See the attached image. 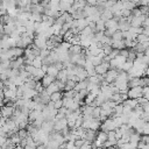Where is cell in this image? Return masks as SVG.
<instances>
[{
  "instance_id": "obj_1",
  "label": "cell",
  "mask_w": 149,
  "mask_h": 149,
  "mask_svg": "<svg viewBox=\"0 0 149 149\" xmlns=\"http://www.w3.org/2000/svg\"><path fill=\"white\" fill-rule=\"evenodd\" d=\"M127 97L130 99H137V98L142 97V87L141 86L129 87L127 91Z\"/></svg>"
},
{
  "instance_id": "obj_2",
  "label": "cell",
  "mask_w": 149,
  "mask_h": 149,
  "mask_svg": "<svg viewBox=\"0 0 149 149\" xmlns=\"http://www.w3.org/2000/svg\"><path fill=\"white\" fill-rule=\"evenodd\" d=\"M118 74H119V71L118 70H115V69H108L107 72L104 74V79L108 84H112V83H114V80L118 77Z\"/></svg>"
},
{
  "instance_id": "obj_3",
  "label": "cell",
  "mask_w": 149,
  "mask_h": 149,
  "mask_svg": "<svg viewBox=\"0 0 149 149\" xmlns=\"http://www.w3.org/2000/svg\"><path fill=\"white\" fill-rule=\"evenodd\" d=\"M116 127L114 125V121L113 119H109L107 118L106 120H104L101 123H100V129L104 130V132H109V130H114Z\"/></svg>"
},
{
  "instance_id": "obj_4",
  "label": "cell",
  "mask_w": 149,
  "mask_h": 149,
  "mask_svg": "<svg viewBox=\"0 0 149 149\" xmlns=\"http://www.w3.org/2000/svg\"><path fill=\"white\" fill-rule=\"evenodd\" d=\"M108 69H111L109 68V62H104V61L100 64L94 66V71H95L97 74H105Z\"/></svg>"
},
{
  "instance_id": "obj_5",
  "label": "cell",
  "mask_w": 149,
  "mask_h": 149,
  "mask_svg": "<svg viewBox=\"0 0 149 149\" xmlns=\"http://www.w3.org/2000/svg\"><path fill=\"white\" fill-rule=\"evenodd\" d=\"M13 112H14V107L13 106H7V105H3L0 107V113L2 115V118L5 119H8L13 115Z\"/></svg>"
},
{
  "instance_id": "obj_6",
  "label": "cell",
  "mask_w": 149,
  "mask_h": 149,
  "mask_svg": "<svg viewBox=\"0 0 149 149\" xmlns=\"http://www.w3.org/2000/svg\"><path fill=\"white\" fill-rule=\"evenodd\" d=\"M130 24L129 22L126 20V17H120V20L118 21V30H121V31H127L129 29Z\"/></svg>"
},
{
  "instance_id": "obj_7",
  "label": "cell",
  "mask_w": 149,
  "mask_h": 149,
  "mask_svg": "<svg viewBox=\"0 0 149 149\" xmlns=\"http://www.w3.org/2000/svg\"><path fill=\"white\" fill-rule=\"evenodd\" d=\"M146 16H148V15H140V16H136V17L133 16L130 22H129L130 27H142V22H143Z\"/></svg>"
},
{
  "instance_id": "obj_8",
  "label": "cell",
  "mask_w": 149,
  "mask_h": 149,
  "mask_svg": "<svg viewBox=\"0 0 149 149\" xmlns=\"http://www.w3.org/2000/svg\"><path fill=\"white\" fill-rule=\"evenodd\" d=\"M105 29L114 33L115 30H118V22L114 20V19H109L105 22Z\"/></svg>"
},
{
  "instance_id": "obj_9",
  "label": "cell",
  "mask_w": 149,
  "mask_h": 149,
  "mask_svg": "<svg viewBox=\"0 0 149 149\" xmlns=\"http://www.w3.org/2000/svg\"><path fill=\"white\" fill-rule=\"evenodd\" d=\"M95 136H97V130H93V129H85V134H84L85 141L92 143V142L94 141Z\"/></svg>"
},
{
  "instance_id": "obj_10",
  "label": "cell",
  "mask_w": 149,
  "mask_h": 149,
  "mask_svg": "<svg viewBox=\"0 0 149 149\" xmlns=\"http://www.w3.org/2000/svg\"><path fill=\"white\" fill-rule=\"evenodd\" d=\"M68 125H66V119L65 118H63V119H61V120H58V121H55L54 122V132H61L63 128H65Z\"/></svg>"
},
{
  "instance_id": "obj_11",
  "label": "cell",
  "mask_w": 149,
  "mask_h": 149,
  "mask_svg": "<svg viewBox=\"0 0 149 149\" xmlns=\"http://www.w3.org/2000/svg\"><path fill=\"white\" fill-rule=\"evenodd\" d=\"M15 28H16L15 22H14V21H13V22H9V23H7V24H3V30H2V33H3L5 35L9 36V35H10V33H12Z\"/></svg>"
},
{
  "instance_id": "obj_12",
  "label": "cell",
  "mask_w": 149,
  "mask_h": 149,
  "mask_svg": "<svg viewBox=\"0 0 149 149\" xmlns=\"http://www.w3.org/2000/svg\"><path fill=\"white\" fill-rule=\"evenodd\" d=\"M36 94H37V92L35 91V88H26L23 91L22 98H24V99H33Z\"/></svg>"
},
{
  "instance_id": "obj_13",
  "label": "cell",
  "mask_w": 149,
  "mask_h": 149,
  "mask_svg": "<svg viewBox=\"0 0 149 149\" xmlns=\"http://www.w3.org/2000/svg\"><path fill=\"white\" fill-rule=\"evenodd\" d=\"M81 50H83V48H81L79 44H71V47L69 48L68 52H69V55L71 56V55H77V54H80V52H81Z\"/></svg>"
},
{
  "instance_id": "obj_14",
  "label": "cell",
  "mask_w": 149,
  "mask_h": 149,
  "mask_svg": "<svg viewBox=\"0 0 149 149\" xmlns=\"http://www.w3.org/2000/svg\"><path fill=\"white\" fill-rule=\"evenodd\" d=\"M55 79H56V78H54V77H51V76H49V74H44L43 78L41 79V83H42L43 87L45 88V87H47L48 85H50Z\"/></svg>"
},
{
  "instance_id": "obj_15",
  "label": "cell",
  "mask_w": 149,
  "mask_h": 149,
  "mask_svg": "<svg viewBox=\"0 0 149 149\" xmlns=\"http://www.w3.org/2000/svg\"><path fill=\"white\" fill-rule=\"evenodd\" d=\"M44 7H42L40 3H31L30 5V13H40L43 14Z\"/></svg>"
},
{
  "instance_id": "obj_16",
  "label": "cell",
  "mask_w": 149,
  "mask_h": 149,
  "mask_svg": "<svg viewBox=\"0 0 149 149\" xmlns=\"http://www.w3.org/2000/svg\"><path fill=\"white\" fill-rule=\"evenodd\" d=\"M112 48L113 49H118V50H120V49H123V48H126V45H125V40L122 38V40H118V41H112Z\"/></svg>"
},
{
  "instance_id": "obj_17",
  "label": "cell",
  "mask_w": 149,
  "mask_h": 149,
  "mask_svg": "<svg viewBox=\"0 0 149 149\" xmlns=\"http://www.w3.org/2000/svg\"><path fill=\"white\" fill-rule=\"evenodd\" d=\"M86 85H87V78H86V79H84V80H78V81L76 83V85H74V87H73V90L78 92V91H80V90L86 88Z\"/></svg>"
},
{
  "instance_id": "obj_18",
  "label": "cell",
  "mask_w": 149,
  "mask_h": 149,
  "mask_svg": "<svg viewBox=\"0 0 149 149\" xmlns=\"http://www.w3.org/2000/svg\"><path fill=\"white\" fill-rule=\"evenodd\" d=\"M44 90H45V92H47L49 95H50L51 93H54V92L59 91V90H58V86H57V84H56V81H55V80H54V81H52L50 85H48V86H47Z\"/></svg>"
},
{
  "instance_id": "obj_19",
  "label": "cell",
  "mask_w": 149,
  "mask_h": 149,
  "mask_svg": "<svg viewBox=\"0 0 149 149\" xmlns=\"http://www.w3.org/2000/svg\"><path fill=\"white\" fill-rule=\"evenodd\" d=\"M42 22L45 23L48 27H51L54 23H55V19L52 16H49V15H45V14H42Z\"/></svg>"
},
{
  "instance_id": "obj_20",
  "label": "cell",
  "mask_w": 149,
  "mask_h": 149,
  "mask_svg": "<svg viewBox=\"0 0 149 149\" xmlns=\"http://www.w3.org/2000/svg\"><path fill=\"white\" fill-rule=\"evenodd\" d=\"M56 79L59 80V81H62V83H65V81L68 80V77H66V70H65V69L59 70L58 73H57V76H56Z\"/></svg>"
},
{
  "instance_id": "obj_21",
  "label": "cell",
  "mask_w": 149,
  "mask_h": 149,
  "mask_svg": "<svg viewBox=\"0 0 149 149\" xmlns=\"http://www.w3.org/2000/svg\"><path fill=\"white\" fill-rule=\"evenodd\" d=\"M49 97H50V101H52V102H55V101H57V100H61V99L63 98V91L54 92V93H51Z\"/></svg>"
},
{
  "instance_id": "obj_22",
  "label": "cell",
  "mask_w": 149,
  "mask_h": 149,
  "mask_svg": "<svg viewBox=\"0 0 149 149\" xmlns=\"http://www.w3.org/2000/svg\"><path fill=\"white\" fill-rule=\"evenodd\" d=\"M121 104H122L123 106H128V107H130V108H134L135 106H137L136 99H130V98H127V99L123 100Z\"/></svg>"
},
{
  "instance_id": "obj_23",
  "label": "cell",
  "mask_w": 149,
  "mask_h": 149,
  "mask_svg": "<svg viewBox=\"0 0 149 149\" xmlns=\"http://www.w3.org/2000/svg\"><path fill=\"white\" fill-rule=\"evenodd\" d=\"M57 73H58V70L54 66V64H50V65L48 66V69H47V72H45V74H49V76H51V77H54V78H56Z\"/></svg>"
},
{
  "instance_id": "obj_24",
  "label": "cell",
  "mask_w": 149,
  "mask_h": 149,
  "mask_svg": "<svg viewBox=\"0 0 149 149\" xmlns=\"http://www.w3.org/2000/svg\"><path fill=\"white\" fill-rule=\"evenodd\" d=\"M29 20H31L34 22H41L42 21V14H40V13H30Z\"/></svg>"
},
{
  "instance_id": "obj_25",
  "label": "cell",
  "mask_w": 149,
  "mask_h": 149,
  "mask_svg": "<svg viewBox=\"0 0 149 149\" xmlns=\"http://www.w3.org/2000/svg\"><path fill=\"white\" fill-rule=\"evenodd\" d=\"M95 29H97V31H104L105 30V21H102L101 19L95 21Z\"/></svg>"
},
{
  "instance_id": "obj_26",
  "label": "cell",
  "mask_w": 149,
  "mask_h": 149,
  "mask_svg": "<svg viewBox=\"0 0 149 149\" xmlns=\"http://www.w3.org/2000/svg\"><path fill=\"white\" fill-rule=\"evenodd\" d=\"M42 64H43V62H42V58L40 56H35V58L31 61V65L35 68H41Z\"/></svg>"
},
{
  "instance_id": "obj_27",
  "label": "cell",
  "mask_w": 149,
  "mask_h": 149,
  "mask_svg": "<svg viewBox=\"0 0 149 149\" xmlns=\"http://www.w3.org/2000/svg\"><path fill=\"white\" fill-rule=\"evenodd\" d=\"M134 7H136V5L133 2V1H125V2H122V8L123 9H128V10H132Z\"/></svg>"
},
{
  "instance_id": "obj_28",
  "label": "cell",
  "mask_w": 149,
  "mask_h": 149,
  "mask_svg": "<svg viewBox=\"0 0 149 149\" xmlns=\"http://www.w3.org/2000/svg\"><path fill=\"white\" fill-rule=\"evenodd\" d=\"M91 34H94V33H93L92 28H90L88 26H86L84 29H81V30L79 31V35H81V36H88V35H91Z\"/></svg>"
},
{
  "instance_id": "obj_29",
  "label": "cell",
  "mask_w": 149,
  "mask_h": 149,
  "mask_svg": "<svg viewBox=\"0 0 149 149\" xmlns=\"http://www.w3.org/2000/svg\"><path fill=\"white\" fill-rule=\"evenodd\" d=\"M111 38H112V41H118V40H122L123 37H122V31L121 30H115L113 34H112V36H111Z\"/></svg>"
},
{
  "instance_id": "obj_30",
  "label": "cell",
  "mask_w": 149,
  "mask_h": 149,
  "mask_svg": "<svg viewBox=\"0 0 149 149\" xmlns=\"http://www.w3.org/2000/svg\"><path fill=\"white\" fill-rule=\"evenodd\" d=\"M149 36H147V35H144V34H139V35H136V38H135V41L137 42V43H143V42H146V41H149V38H148Z\"/></svg>"
},
{
  "instance_id": "obj_31",
  "label": "cell",
  "mask_w": 149,
  "mask_h": 149,
  "mask_svg": "<svg viewBox=\"0 0 149 149\" xmlns=\"http://www.w3.org/2000/svg\"><path fill=\"white\" fill-rule=\"evenodd\" d=\"M132 66H133V62H130V61H126V62L121 65V70L125 71V72H128V71L132 69Z\"/></svg>"
},
{
  "instance_id": "obj_32",
  "label": "cell",
  "mask_w": 149,
  "mask_h": 149,
  "mask_svg": "<svg viewBox=\"0 0 149 149\" xmlns=\"http://www.w3.org/2000/svg\"><path fill=\"white\" fill-rule=\"evenodd\" d=\"M64 84H65V86H64V91H69V90H73V87H74V85H76V81L68 79Z\"/></svg>"
},
{
  "instance_id": "obj_33",
  "label": "cell",
  "mask_w": 149,
  "mask_h": 149,
  "mask_svg": "<svg viewBox=\"0 0 149 149\" xmlns=\"http://www.w3.org/2000/svg\"><path fill=\"white\" fill-rule=\"evenodd\" d=\"M122 108H123V105H122V104H116V105L113 107V112L115 113L116 116H119V115L122 114Z\"/></svg>"
},
{
  "instance_id": "obj_34",
  "label": "cell",
  "mask_w": 149,
  "mask_h": 149,
  "mask_svg": "<svg viewBox=\"0 0 149 149\" xmlns=\"http://www.w3.org/2000/svg\"><path fill=\"white\" fill-rule=\"evenodd\" d=\"M76 94H77V91H74V90L63 91V97H64V98H73Z\"/></svg>"
},
{
  "instance_id": "obj_35",
  "label": "cell",
  "mask_w": 149,
  "mask_h": 149,
  "mask_svg": "<svg viewBox=\"0 0 149 149\" xmlns=\"http://www.w3.org/2000/svg\"><path fill=\"white\" fill-rule=\"evenodd\" d=\"M37 68H35V66H33V65H24V70L30 74V76H33L34 73H35V70H36Z\"/></svg>"
},
{
  "instance_id": "obj_36",
  "label": "cell",
  "mask_w": 149,
  "mask_h": 149,
  "mask_svg": "<svg viewBox=\"0 0 149 149\" xmlns=\"http://www.w3.org/2000/svg\"><path fill=\"white\" fill-rule=\"evenodd\" d=\"M16 134L19 135V137H20V139H26V137L29 135V134H28V132H27V129H19Z\"/></svg>"
},
{
  "instance_id": "obj_37",
  "label": "cell",
  "mask_w": 149,
  "mask_h": 149,
  "mask_svg": "<svg viewBox=\"0 0 149 149\" xmlns=\"http://www.w3.org/2000/svg\"><path fill=\"white\" fill-rule=\"evenodd\" d=\"M49 52H50V50H48L47 48H44V49H40V54H38V56L43 59V58H45V57L49 55Z\"/></svg>"
},
{
  "instance_id": "obj_38",
  "label": "cell",
  "mask_w": 149,
  "mask_h": 149,
  "mask_svg": "<svg viewBox=\"0 0 149 149\" xmlns=\"http://www.w3.org/2000/svg\"><path fill=\"white\" fill-rule=\"evenodd\" d=\"M84 143H85V139H76L73 141V144H74L76 148H80Z\"/></svg>"
},
{
  "instance_id": "obj_39",
  "label": "cell",
  "mask_w": 149,
  "mask_h": 149,
  "mask_svg": "<svg viewBox=\"0 0 149 149\" xmlns=\"http://www.w3.org/2000/svg\"><path fill=\"white\" fill-rule=\"evenodd\" d=\"M136 148H137V149H149V143H144V142H142V141H139Z\"/></svg>"
},
{
  "instance_id": "obj_40",
  "label": "cell",
  "mask_w": 149,
  "mask_h": 149,
  "mask_svg": "<svg viewBox=\"0 0 149 149\" xmlns=\"http://www.w3.org/2000/svg\"><path fill=\"white\" fill-rule=\"evenodd\" d=\"M115 2H116V0H106V1L104 2V7H105L106 9H109Z\"/></svg>"
},
{
  "instance_id": "obj_41",
  "label": "cell",
  "mask_w": 149,
  "mask_h": 149,
  "mask_svg": "<svg viewBox=\"0 0 149 149\" xmlns=\"http://www.w3.org/2000/svg\"><path fill=\"white\" fill-rule=\"evenodd\" d=\"M79 40H80L79 34H78V35H73L72 38L70 40V43H71V44H79Z\"/></svg>"
},
{
  "instance_id": "obj_42",
  "label": "cell",
  "mask_w": 149,
  "mask_h": 149,
  "mask_svg": "<svg viewBox=\"0 0 149 149\" xmlns=\"http://www.w3.org/2000/svg\"><path fill=\"white\" fill-rule=\"evenodd\" d=\"M136 101H137V105H140V106H143L144 104L149 102V101H148V99H147V98H144V97H140V98H137V99H136Z\"/></svg>"
},
{
  "instance_id": "obj_43",
  "label": "cell",
  "mask_w": 149,
  "mask_h": 149,
  "mask_svg": "<svg viewBox=\"0 0 149 149\" xmlns=\"http://www.w3.org/2000/svg\"><path fill=\"white\" fill-rule=\"evenodd\" d=\"M118 55H119V50H118V49H112V51H111L107 56L109 57V59H112V58H115Z\"/></svg>"
},
{
  "instance_id": "obj_44",
  "label": "cell",
  "mask_w": 149,
  "mask_h": 149,
  "mask_svg": "<svg viewBox=\"0 0 149 149\" xmlns=\"http://www.w3.org/2000/svg\"><path fill=\"white\" fill-rule=\"evenodd\" d=\"M142 97H144V98H149V87L148 86H143L142 87Z\"/></svg>"
},
{
  "instance_id": "obj_45",
  "label": "cell",
  "mask_w": 149,
  "mask_h": 149,
  "mask_svg": "<svg viewBox=\"0 0 149 149\" xmlns=\"http://www.w3.org/2000/svg\"><path fill=\"white\" fill-rule=\"evenodd\" d=\"M128 52H129V50H128L127 48H123V49H120V50H119V55H121V56H123V57H126V58H127V56H128Z\"/></svg>"
},
{
  "instance_id": "obj_46",
  "label": "cell",
  "mask_w": 149,
  "mask_h": 149,
  "mask_svg": "<svg viewBox=\"0 0 149 149\" xmlns=\"http://www.w3.org/2000/svg\"><path fill=\"white\" fill-rule=\"evenodd\" d=\"M142 15H148V6H139Z\"/></svg>"
},
{
  "instance_id": "obj_47",
  "label": "cell",
  "mask_w": 149,
  "mask_h": 149,
  "mask_svg": "<svg viewBox=\"0 0 149 149\" xmlns=\"http://www.w3.org/2000/svg\"><path fill=\"white\" fill-rule=\"evenodd\" d=\"M54 107H55L56 109H59L61 107H63V102H62V99H61V100H57V101H55V102H54Z\"/></svg>"
},
{
  "instance_id": "obj_48",
  "label": "cell",
  "mask_w": 149,
  "mask_h": 149,
  "mask_svg": "<svg viewBox=\"0 0 149 149\" xmlns=\"http://www.w3.org/2000/svg\"><path fill=\"white\" fill-rule=\"evenodd\" d=\"M54 66L59 71V70H62V69H63V63L57 61V62H55V63H54Z\"/></svg>"
},
{
  "instance_id": "obj_49",
  "label": "cell",
  "mask_w": 149,
  "mask_h": 149,
  "mask_svg": "<svg viewBox=\"0 0 149 149\" xmlns=\"http://www.w3.org/2000/svg\"><path fill=\"white\" fill-rule=\"evenodd\" d=\"M140 141H142V142H144V143H149V137H148V135H141V136H140Z\"/></svg>"
},
{
  "instance_id": "obj_50",
  "label": "cell",
  "mask_w": 149,
  "mask_h": 149,
  "mask_svg": "<svg viewBox=\"0 0 149 149\" xmlns=\"http://www.w3.org/2000/svg\"><path fill=\"white\" fill-rule=\"evenodd\" d=\"M16 29H17V31H19L20 34L26 33V27H24V26H16Z\"/></svg>"
},
{
  "instance_id": "obj_51",
  "label": "cell",
  "mask_w": 149,
  "mask_h": 149,
  "mask_svg": "<svg viewBox=\"0 0 149 149\" xmlns=\"http://www.w3.org/2000/svg\"><path fill=\"white\" fill-rule=\"evenodd\" d=\"M149 0H139V5L137 6H148Z\"/></svg>"
},
{
  "instance_id": "obj_52",
  "label": "cell",
  "mask_w": 149,
  "mask_h": 149,
  "mask_svg": "<svg viewBox=\"0 0 149 149\" xmlns=\"http://www.w3.org/2000/svg\"><path fill=\"white\" fill-rule=\"evenodd\" d=\"M142 34L149 36V27H142Z\"/></svg>"
},
{
  "instance_id": "obj_53",
  "label": "cell",
  "mask_w": 149,
  "mask_h": 149,
  "mask_svg": "<svg viewBox=\"0 0 149 149\" xmlns=\"http://www.w3.org/2000/svg\"><path fill=\"white\" fill-rule=\"evenodd\" d=\"M85 1H86V3L90 5V6H95V5H97V0H85Z\"/></svg>"
},
{
  "instance_id": "obj_54",
  "label": "cell",
  "mask_w": 149,
  "mask_h": 149,
  "mask_svg": "<svg viewBox=\"0 0 149 149\" xmlns=\"http://www.w3.org/2000/svg\"><path fill=\"white\" fill-rule=\"evenodd\" d=\"M142 109H143V112H149V102L144 104V105L142 106Z\"/></svg>"
},
{
  "instance_id": "obj_55",
  "label": "cell",
  "mask_w": 149,
  "mask_h": 149,
  "mask_svg": "<svg viewBox=\"0 0 149 149\" xmlns=\"http://www.w3.org/2000/svg\"><path fill=\"white\" fill-rule=\"evenodd\" d=\"M48 66H49V65H47V64H42V66H41V70H42V71L45 73V72H47V69H48Z\"/></svg>"
},
{
  "instance_id": "obj_56",
  "label": "cell",
  "mask_w": 149,
  "mask_h": 149,
  "mask_svg": "<svg viewBox=\"0 0 149 149\" xmlns=\"http://www.w3.org/2000/svg\"><path fill=\"white\" fill-rule=\"evenodd\" d=\"M35 149H45V144H42V143L41 144H37Z\"/></svg>"
},
{
  "instance_id": "obj_57",
  "label": "cell",
  "mask_w": 149,
  "mask_h": 149,
  "mask_svg": "<svg viewBox=\"0 0 149 149\" xmlns=\"http://www.w3.org/2000/svg\"><path fill=\"white\" fill-rule=\"evenodd\" d=\"M2 30H3V23H2V21H1V19H0V31L2 33Z\"/></svg>"
},
{
  "instance_id": "obj_58",
  "label": "cell",
  "mask_w": 149,
  "mask_h": 149,
  "mask_svg": "<svg viewBox=\"0 0 149 149\" xmlns=\"http://www.w3.org/2000/svg\"><path fill=\"white\" fill-rule=\"evenodd\" d=\"M23 149H35V148L34 147H30V146H24Z\"/></svg>"
},
{
  "instance_id": "obj_59",
  "label": "cell",
  "mask_w": 149,
  "mask_h": 149,
  "mask_svg": "<svg viewBox=\"0 0 149 149\" xmlns=\"http://www.w3.org/2000/svg\"><path fill=\"white\" fill-rule=\"evenodd\" d=\"M3 87H5V85H3V81H2V80H0V88L2 90Z\"/></svg>"
},
{
  "instance_id": "obj_60",
  "label": "cell",
  "mask_w": 149,
  "mask_h": 149,
  "mask_svg": "<svg viewBox=\"0 0 149 149\" xmlns=\"http://www.w3.org/2000/svg\"><path fill=\"white\" fill-rule=\"evenodd\" d=\"M15 149H23V147L20 146V144H16V146H15Z\"/></svg>"
},
{
  "instance_id": "obj_61",
  "label": "cell",
  "mask_w": 149,
  "mask_h": 149,
  "mask_svg": "<svg viewBox=\"0 0 149 149\" xmlns=\"http://www.w3.org/2000/svg\"><path fill=\"white\" fill-rule=\"evenodd\" d=\"M106 0H97V3H102V2H105Z\"/></svg>"
},
{
  "instance_id": "obj_62",
  "label": "cell",
  "mask_w": 149,
  "mask_h": 149,
  "mask_svg": "<svg viewBox=\"0 0 149 149\" xmlns=\"http://www.w3.org/2000/svg\"><path fill=\"white\" fill-rule=\"evenodd\" d=\"M3 35H5V34H3V33H1V31H0V38H2V36H3Z\"/></svg>"
},
{
  "instance_id": "obj_63",
  "label": "cell",
  "mask_w": 149,
  "mask_h": 149,
  "mask_svg": "<svg viewBox=\"0 0 149 149\" xmlns=\"http://www.w3.org/2000/svg\"><path fill=\"white\" fill-rule=\"evenodd\" d=\"M116 1H121V2H125V1H129V0H116Z\"/></svg>"
},
{
  "instance_id": "obj_64",
  "label": "cell",
  "mask_w": 149,
  "mask_h": 149,
  "mask_svg": "<svg viewBox=\"0 0 149 149\" xmlns=\"http://www.w3.org/2000/svg\"><path fill=\"white\" fill-rule=\"evenodd\" d=\"M0 1H2V0H0Z\"/></svg>"
}]
</instances>
